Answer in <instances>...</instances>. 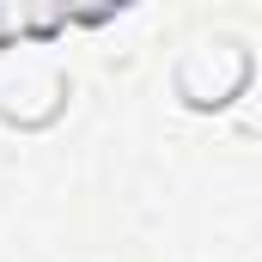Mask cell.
<instances>
[{
	"instance_id": "1",
	"label": "cell",
	"mask_w": 262,
	"mask_h": 262,
	"mask_svg": "<svg viewBox=\"0 0 262 262\" xmlns=\"http://www.w3.org/2000/svg\"><path fill=\"white\" fill-rule=\"evenodd\" d=\"M244 79H250V55L238 43H201L177 61V98L189 110H220L244 92Z\"/></svg>"
}]
</instances>
